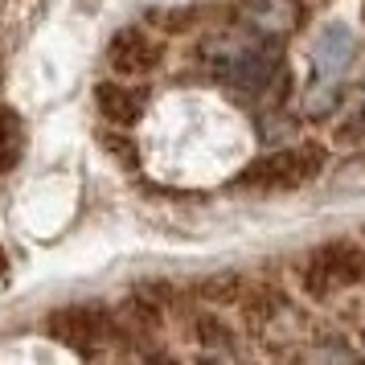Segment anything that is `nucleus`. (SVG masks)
Here are the masks:
<instances>
[{
  "label": "nucleus",
  "instance_id": "obj_3",
  "mask_svg": "<svg viewBox=\"0 0 365 365\" xmlns=\"http://www.w3.org/2000/svg\"><path fill=\"white\" fill-rule=\"evenodd\" d=\"M46 332H50L58 345L74 349V353H95L103 336H111V316L95 308V304H62L46 316Z\"/></svg>",
  "mask_w": 365,
  "mask_h": 365
},
{
  "label": "nucleus",
  "instance_id": "obj_14",
  "mask_svg": "<svg viewBox=\"0 0 365 365\" xmlns=\"http://www.w3.org/2000/svg\"><path fill=\"white\" fill-rule=\"evenodd\" d=\"M361 17H365V9H361Z\"/></svg>",
  "mask_w": 365,
  "mask_h": 365
},
{
  "label": "nucleus",
  "instance_id": "obj_1",
  "mask_svg": "<svg viewBox=\"0 0 365 365\" xmlns=\"http://www.w3.org/2000/svg\"><path fill=\"white\" fill-rule=\"evenodd\" d=\"M329 160V152L320 144H296V148H279L271 156L250 160L238 177L234 189H255V193H292L299 185H308L312 177H320V168Z\"/></svg>",
  "mask_w": 365,
  "mask_h": 365
},
{
  "label": "nucleus",
  "instance_id": "obj_8",
  "mask_svg": "<svg viewBox=\"0 0 365 365\" xmlns=\"http://www.w3.org/2000/svg\"><path fill=\"white\" fill-rule=\"evenodd\" d=\"M25 156V123L17 111L0 107V173H13Z\"/></svg>",
  "mask_w": 365,
  "mask_h": 365
},
{
  "label": "nucleus",
  "instance_id": "obj_7",
  "mask_svg": "<svg viewBox=\"0 0 365 365\" xmlns=\"http://www.w3.org/2000/svg\"><path fill=\"white\" fill-rule=\"evenodd\" d=\"M144 91L140 86H128V83H99L95 86V111H99L107 123H119V128H128L140 119L144 111Z\"/></svg>",
  "mask_w": 365,
  "mask_h": 365
},
{
  "label": "nucleus",
  "instance_id": "obj_2",
  "mask_svg": "<svg viewBox=\"0 0 365 365\" xmlns=\"http://www.w3.org/2000/svg\"><path fill=\"white\" fill-rule=\"evenodd\" d=\"M361 279H365V250L357 242H349V238H332L324 247H316L308 255L304 271H299L304 292L316 299H329Z\"/></svg>",
  "mask_w": 365,
  "mask_h": 365
},
{
  "label": "nucleus",
  "instance_id": "obj_5",
  "mask_svg": "<svg viewBox=\"0 0 365 365\" xmlns=\"http://www.w3.org/2000/svg\"><path fill=\"white\" fill-rule=\"evenodd\" d=\"M160 58H165V46H160L148 29H140V25L119 29V34L111 37V46H107V62H111V70L128 74V78L156 70L160 66Z\"/></svg>",
  "mask_w": 365,
  "mask_h": 365
},
{
  "label": "nucleus",
  "instance_id": "obj_6",
  "mask_svg": "<svg viewBox=\"0 0 365 365\" xmlns=\"http://www.w3.org/2000/svg\"><path fill=\"white\" fill-rule=\"evenodd\" d=\"M353 58H357V37L349 25L341 21H332L320 29V37L312 41V66L320 78H341L349 66H353Z\"/></svg>",
  "mask_w": 365,
  "mask_h": 365
},
{
  "label": "nucleus",
  "instance_id": "obj_4",
  "mask_svg": "<svg viewBox=\"0 0 365 365\" xmlns=\"http://www.w3.org/2000/svg\"><path fill=\"white\" fill-rule=\"evenodd\" d=\"M279 74V46L259 37L250 50H242L238 58H230L222 66V78L234 86V91H250V95H263L271 78Z\"/></svg>",
  "mask_w": 365,
  "mask_h": 365
},
{
  "label": "nucleus",
  "instance_id": "obj_10",
  "mask_svg": "<svg viewBox=\"0 0 365 365\" xmlns=\"http://www.w3.org/2000/svg\"><path fill=\"white\" fill-rule=\"evenodd\" d=\"M336 103H341V86H336V78H320L316 74V83L304 91V115L308 119H324L336 111Z\"/></svg>",
  "mask_w": 365,
  "mask_h": 365
},
{
  "label": "nucleus",
  "instance_id": "obj_12",
  "mask_svg": "<svg viewBox=\"0 0 365 365\" xmlns=\"http://www.w3.org/2000/svg\"><path fill=\"white\" fill-rule=\"evenodd\" d=\"M103 144H107V148L115 152V156L123 160V165H135V148H132V144H115L111 135H103Z\"/></svg>",
  "mask_w": 365,
  "mask_h": 365
},
{
  "label": "nucleus",
  "instance_id": "obj_9",
  "mask_svg": "<svg viewBox=\"0 0 365 365\" xmlns=\"http://www.w3.org/2000/svg\"><path fill=\"white\" fill-rule=\"evenodd\" d=\"M197 296L205 304H247V279L238 275V271H217L210 279L197 283Z\"/></svg>",
  "mask_w": 365,
  "mask_h": 365
},
{
  "label": "nucleus",
  "instance_id": "obj_11",
  "mask_svg": "<svg viewBox=\"0 0 365 365\" xmlns=\"http://www.w3.org/2000/svg\"><path fill=\"white\" fill-rule=\"evenodd\" d=\"M197 336L201 341H205V345H217V341H226V329H222V324H217V320H210V316H201L197 320Z\"/></svg>",
  "mask_w": 365,
  "mask_h": 365
},
{
  "label": "nucleus",
  "instance_id": "obj_13",
  "mask_svg": "<svg viewBox=\"0 0 365 365\" xmlns=\"http://www.w3.org/2000/svg\"><path fill=\"white\" fill-rule=\"evenodd\" d=\"M4 267H9V255H4V247H0V271H4Z\"/></svg>",
  "mask_w": 365,
  "mask_h": 365
}]
</instances>
